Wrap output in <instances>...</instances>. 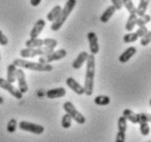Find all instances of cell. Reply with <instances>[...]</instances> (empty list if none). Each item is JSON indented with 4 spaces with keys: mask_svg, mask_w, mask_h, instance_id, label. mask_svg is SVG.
I'll return each instance as SVG.
<instances>
[{
    "mask_svg": "<svg viewBox=\"0 0 151 142\" xmlns=\"http://www.w3.org/2000/svg\"><path fill=\"white\" fill-rule=\"evenodd\" d=\"M94 75H95V56L89 55L87 59V70H86V79H84V94L91 96L93 94L94 86Z\"/></svg>",
    "mask_w": 151,
    "mask_h": 142,
    "instance_id": "1",
    "label": "cell"
},
{
    "mask_svg": "<svg viewBox=\"0 0 151 142\" xmlns=\"http://www.w3.org/2000/svg\"><path fill=\"white\" fill-rule=\"evenodd\" d=\"M76 4H77V0H68V1L66 2L65 7L61 9V12H60V14H59V16H58L54 22H52L50 30L54 31V32L60 30L61 26L64 25V23L66 22V20L68 19V16L72 12V10L75 9Z\"/></svg>",
    "mask_w": 151,
    "mask_h": 142,
    "instance_id": "2",
    "label": "cell"
},
{
    "mask_svg": "<svg viewBox=\"0 0 151 142\" xmlns=\"http://www.w3.org/2000/svg\"><path fill=\"white\" fill-rule=\"evenodd\" d=\"M12 64L22 69H29L32 71H44L49 72L53 70V66L50 64H41V62H34L27 59H14Z\"/></svg>",
    "mask_w": 151,
    "mask_h": 142,
    "instance_id": "3",
    "label": "cell"
},
{
    "mask_svg": "<svg viewBox=\"0 0 151 142\" xmlns=\"http://www.w3.org/2000/svg\"><path fill=\"white\" fill-rule=\"evenodd\" d=\"M54 52V48H49V47H40V48H29L25 47L20 50V55L23 59H27V58H34L36 56H45L47 54Z\"/></svg>",
    "mask_w": 151,
    "mask_h": 142,
    "instance_id": "4",
    "label": "cell"
},
{
    "mask_svg": "<svg viewBox=\"0 0 151 142\" xmlns=\"http://www.w3.org/2000/svg\"><path fill=\"white\" fill-rule=\"evenodd\" d=\"M63 108L64 110L67 114H69L71 118L75 120L77 123H79V125H83V123H86V117L83 116L82 114L78 110V109L75 107V105L72 104L71 102H66L64 103V106H63Z\"/></svg>",
    "mask_w": 151,
    "mask_h": 142,
    "instance_id": "5",
    "label": "cell"
},
{
    "mask_svg": "<svg viewBox=\"0 0 151 142\" xmlns=\"http://www.w3.org/2000/svg\"><path fill=\"white\" fill-rule=\"evenodd\" d=\"M67 56V52L66 49H59V50H54L53 52L50 54H47L45 56H40V59H38V62L41 64H50L53 61H56V60H60L63 58Z\"/></svg>",
    "mask_w": 151,
    "mask_h": 142,
    "instance_id": "6",
    "label": "cell"
},
{
    "mask_svg": "<svg viewBox=\"0 0 151 142\" xmlns=\"http://www.w3.org/2000/svg\"><path fill=\"white\" fill-rule=\"evenodd\" d=\"M19 128L21 130L27 131V132H31V133H34V135H42L44 132V127L42 125L30 123V121H25V120L19 123Z\"/></svg>",
    "mask_w": 151,
    "mask_h": 142,
    "instance_id": "7",
    "label": "cell"
},
{
    "mask_svg": "<svg viewBox=\"0 0 151 142\" xmlns=\"http://www.w3.org/2000/svg\"><path fill=\"white\" fill-rule=\"evenodd\" d=\"M0 89H2V90L9 92V93L11 94L14 98H17V100H21L23 97L22 92H21L19 89H17L12 83L8 82L6 79L0 78Z\"/></svg>",
    "mask_w": 151,
    "mask_h": 142,
    "instance_id": "8",
    "label": "cell"
},
{
    "mask_svg": "<svg viewBox=\"0 0 151 142\" xmlns=\"http://www.w3.org/2000/svg\"><path fill=\"white\" fill-rule=\"evenodd\" d=\"M17 81H18V85H19V90L23 94L27 93L29 91V85L27 82V78H25V73L23 71L22 68H18L17 69Z\"/></svg>",
    "mask_w": 151,
    "mask_h": 142,
    "instance_id": "9",
    "label": "cell"
},
{
    "mask_svg": "<svg viewBox=\"0 0 151 142\" xmlns=\"http://www.w3.org/2000/svg\"><path fill=\"white\" fill-rule=\"evenodd\" d=\"M88 41H89V48H90V52L92 55H96L100 50V46H99V41H98V36L94 32H89L88 33Z\"/></svg>",
    "mask_w": 151,
    "mask_h": 142,
    "instance_id": "10",
    "label": "cell"
},
{
    "mask_svg": "<svg viewBox=\"0 0 151 142\" xmlns=\"http://www.w3.org/2000/svg\"><path fill=\"white\" fill-rule=\"evenodd\" d=\"M66 84H67V86H68L69 89H71L76 94H78V95L84 94V87H83L78 81H76L73 78L67 79V80H66Z\"/></svg>",
    "mask_w": 151,
    "mask_h": 142,
    "instance_id": "11",
    "label": "cell"
},
{
    "mask_svg": "<svg viewBox=\"0 0 151 142\" xmlns=\"http://www.w3.org/2000/svg\"><path fill=\"white\" fill-rule=\"evenodd\" d=\"M46 25V22L44 21L43 19H40L37 20L36 22H35L34 26H33V29H32V31H31L30 33V37L31 38H35L37 37L38 35L42 33V31L44 30V27H45Z\"/></svg>",
    "mask_w": 151,
    "mask_h": 142,
    "instance_id": "12",
    "label": "cell"
},
{
    "mask_svg": "<svg viewBox=\"0 0 151 142\" xmlns=\"http://www.w3.org/2000/svg\"><path fill=\"white\" fill-rule=\"evenodd\" d=\"M88 57H89V54H88L87 52H81L79 55H78V57L73 60V62H72V68L76 69V70L80 69V68L83 66L84 62H87Z\"/></svg>",
    "mask_w": 151,
    "mask_h": 142,
    "instance_id": "13",
    "label": "cell"
},
{
    "mask_svg": "<svg viewBox=\"0 0 151 142\" xmlns=\"http://www.w3.org/2000/svg\"><path fill=\"white\" fill-rule=\"evenodd\" d=\"M136 52H137V49L135 48V47H132H132H128V48L126 49V50H124L123 54L119 56V58H118L119 62H122V64L127 62L128 60H130L132 57L135 56V54H136Z\"/></svg>",
    "mask_w": 151,
    "mask_h": 142,
    "instance_id": "14",
    "label": "cell"
},
{
    "mask_svg": "<svg viewBox=\"0 0 151 142\" xmlns=\"http://www.w3.org/2000/svg\"><path fill=\"white\" fill-rule=\"evenodd\" d=\"M65 95H66V90L64 87L50 89L46 92V96L48 98H59V97H64Z\"/></svg>",
    "mask_w": 151,
    "mask_h": 142,
    "instance_id": "15",
    "label": "cell"
},
{
    "mask_svg": "<svg viewBox=\"0 0 151 142\" xmlns=\"http://www.w3.org/2000/svg\"><path fill=\"white\" fill-rule=\"evenodd\" d=\"M17 66H14L13 64L11 65H9L7 68V80L8 82H10V83H13L17 81Z\"/></svg>",
    "mask_w": 151,
    "mask_h": 142,
    "instance_id": "16",
    "label": "cell"
},
{
    "mask_svg": "<svg viewBox=\"0 0 151 142\" xmlns=\"http://www.w3.org/2000/svg\"><path fill=\"white\" fill-rule=\"evenodd\" d=\"M115 11H116V9L113 7V6H110V7L106 8V10L102 13V15H101V18H100V21L103 23H106L110 21V19L112 18L114 15V13H115Z\"/></svg>",
    "mask_w": 151,
    "mask_h": 142,
    "instance_id": "17",
    "label": "cell"
},
{
    "mask_svg": "<svg viewBox=\"0 0 151 142\" xmlns=\"http://www.w3.org/2000/svg\"><path fill=\"white\" fill-rule=\"evenodd\" d=\"M25 46L29 48H40V47L44 46V39H41L38 37L30 38L25 42Z\"/></svg>",
    "mask_w": 151,
    "mask_h": 142,
    "instance_id": "18",
    "label": "cell"
},
{
    "mask_svg": "<svg viewBox=\"0 0 151 142\" xmlns=\"http://www.w3.org/2000/svg\"><path fill=\"white\" fill-rule=\"evenodd\" d=\"M61 9H63V8H61L60 6H55V7L48 12V14H47V16H46L47 21H49V22H54V21L59 16V14H60V12H61Z\"/></svg>",
    "mask_w": 151,
    "mask_h": 142,
    "instance_id": "19",
    "label": "cell"
},
{
    "mask_svg": "<svg viewBox=\"0 0 151 142\" xmlns=\"http://www.w3.org/2000/svg\"><path fill=\"white\" fill-rule=\"evenodd\" d=\"M123 116L127 119V121H130L132 123H138V114L134 113L132 109H124Z\"/></svg>",
    "mask_w": 151,
    "mask_h": 142,
    "instance_id": "20",
    "label": "cell"
},
{
    "mask_svg": "<svg viewBox=\"0 0 151 142\" xmlns=\"http://www.w3.org/2000/svg\"><path fill=\"white\" fill-rule=\"evenodd\" d=\"M149 1H150V0H140L139 1V4H138V7L136 8V14L138 15V16H141V15L146 14Z\"/></svg>",
    "mask_w": 151,
    "mask_h": 142,
    "instance_id": "21",
    "label": "cell"
},
{
    "mask_svg": "<svg viewBox=\"0 0 151 142\" xmlns=\"http://www.w3.org/2000/svg\"><path fill=\"white\" fill-rule=\"evenodd\" d=\"M137 18H138V15H137L136 13L129 14V18H128V20H127V22H126V25H125V29L128 31V32H132V31L135 29L136 22H137Z\"/></svg>",
    "mask_w": 151,
    "mask_h": 142,
    "instance_id": "22",
    "label": "cell"
},
{
    "mask_svg": "<svg viewBox=\"0 0 151 142\" xmlns=\"http://www.w3.org/2000/svg\"><path fill=\"white\" fill-rule=\"evenodd\" d=\"M94 103L99 106H106L111 103V98L106 95H98L94 98Z\"/></svg>",
    "mask_w": 151,
    "mask_h": 142,
    "instance_id": "23",
    "label": "cell"
},
{
    "mask_svg": "<svg viewBox=\"0 0 151 142\" xmlns=\"http://www.w3.org/2000/svg\"><path fill=\"white\" fill-rule=\"evenodd\" d=\"M122 1H123V6L126 8V10L129 12V14L136 13V7L132 0H122Z\"/></svg>",
    "mask_w": 151,
    "mask_h": 142,
    "instance_id": "24",
    "label": "cell"
},
{
    "mask_svg": "<svg viewBox=\"0 0 151 142\" xmlns=\"http://www.w3.org/2000/svg\"><path fill=\"white\" fill-rule=\"evenodd\" d=\"M71 123H72L71 116L66 113V115H64L63 118H61V127L65 128V129H69V128L71 127Z\"/></svg>",
    "mask_w": 151,
    "mask_h": 142,
    "instance_id": "25",
    "label": "cell"
},
{
    "mask_svg": "<svg viewBox=\"0 0 151 142\" xmlns=\"http://www.w3.org/2000/svg\"><path fill=\"white\" fill-rule=\"evenodd\" d=\"M150 21H151L150 15H149V14H144V15H141V16H138V18H137L136 25H138V26L147 25Z\"/></svg>",
    "mask_w": 151,
    "mask_h": 142,
    "instance_id": "26",
    "label": "cell"
},
{
    "mask_svg": "<svg viewBox=\"0 0 151 142\" xmlns=\"http://www.w3.org/2000/svg\"><path fill=\"white\" fill-rule=\"evenodd\" d=\"M138 36H137L136 33H132V32H129L128 34H125L124 37H123V41H124V43H127V44H129V43H135V42L138 39Z\"/></svg>",
    "mask_w": 151,
    "mask_h": 142,
    "instance_id": "27",
    "label": "cell"
},
{
    "mask_svg": "<svg viewBox=\"0 0 151 142\" xmlns=\"http://www.w3.org/2000/svg\"><path fill=\"white\" fill-rule=\"evenodd\" d=\"M117 127H118V131L126 132V130H127V119H126L124 116H122V117L118 118V121H117Z\"/></svg>",
    "mask_w": 151,
    "mask_h": 142,
    "instance_id": "28",
    "label": "cell"
},
{
    "mask_svg": "<svg viewBox=\"0 0 151 142\" xmlns=\"http://www.w3.org/2000/svg\"><path fill=\"white\" fill-rule=\"evenodd\" d=\"M139 129H140V133L142 136H148L150 133V127L148 125L147 121H139Z\"/></svg>",
    "mask_w": 151,
    "mask_h": 142,
    "instance_id": "29",
    "label": "cell"
},
{
    "mask_svg": "<svg viewBox=\"0 0 151 142\" xmlns=\"http://www.w3.org/2000/svg\"><path fill=\"white\" fill-rule=\"evenodd\" d=\"M17 126H18V123H17V120L14 118H12V119L9 120V123L7 125V131L9 133H13L17 129Z\"/></svg>",
    "mask_w": 151,
    "mask_h": 142,
    "instance_id": "30",
    "label": "cell"
},
{
    "mask_svg": "<svg viewBox=\"0 0 151 142\" xmlns=\"http://www.w3.org/2000/svg\"><path fill=\"white\" fill-rule=\"evenodd\" d=\"M57 41L55 39V38H45L44 39V46L45 47H49V48H56L57 46Z\"/></svg>",
    "mask_w": 151,
    "mask_h": 142,
    "instance_id": "31",
    "label": "cell"
},
{
    "mask_svg": "<svg viewBox=\"0 0 151 142\" xmlns=\"http://www.w3.org/2000/svg\"><path fill=\"white\" fill-rule=\"evenodd\" d=\"M151 43V31H149L145 36L141 37L140 39V45L141 46H148Z\"/></svg>",
    "mask_w": 151,
    "mask_h": 142,
    "instance_id": "32",
    "label": "cell"
},
{
    "mask_svg": "<svg viewBox=\"0 0 151 142\" xmlns=\"http://www.w3.org/2000/svg\"><path fill=\"white\" fill-rule=\"evenodd\" d=\"M139 121L151 123V114H148V113H140V114H138V123Z\"/></svg>",
    "mask_w": 151,
    "mask_h": 142,
    "instance_id": "33",
    "label": "cell"
},
{
    "mask_svg": "<svg viewBox=\"0 0 151 142\" xmlns=\"http://www.w3.org/2000/svg\"><path fill=\"white\" fill-rule=\"evenodd\" d=\"M148 32H149V31H148V29L146 27V25H142V26H138V30H137L135 33L137 34V36H138V37L141 38L142 36H145Z\"/></svg>",
    "mask_w": 151,
    "mask_h": 142,
    "instance_id": "34",
    "label": "cell"
},
{
    "mask_svg": "<svg viewBox=\"0 0 151 142\" xmlns=\"http://www.w3.org/2000/svg\"><path fill=\"white\" fill-rule=\"evenodd\" d=\"M125 140H126V133L123 132V131H118L116 139H115V142H125Z\"/></svg>",
    "mask_w": 151,
    "mask_h": 142,
    "instance_id": "35",
    "label": "cell"
},
{
    "mask_svg": "<svg viewBox=\"0 0 151 142\" xmlns=\"http://www.w3.org/2000/svg\"><path fill=\"white\" fill-rule=\"evenodd\" d=\"M111 1H112V4H113L112 6H113L116 10H122V9H123V7H124V6H123V1H122V0H111Z\"/></svg>",
    "mask_w": 151,
    "mask_h": 142,
    "instance_id": "36",
    "label": "cell"
},
{
    "mask_svg": "<svg viewBox=\"0 0 151 142\" xmlns=\"http://www.w3.org/2000/svg\"><path fill=\"white\" fill-rule=\"evenodd\" d=\"M8 43H9V39H8V37L4 35L1 31H0V45L1 46H7Z\"/></svg>",
    "mask_w": 151,
    "mask_h": 142,
    "instance_id": "37",
    "label": "cell"
},
{
    "mask_svg": "<svg viewBox=\"0 0 151 142\" xmlns=\"http://www.w3.org/2000/svg\"><path fill=\"white\" fill-rule=\"evenodd\" d=\"M41 1L42 0H31V4H32L33 7H37V6H40Z\"/></svg>",
    "mask_w": 151,
    "mask_h": 142,
    "instance_id": "38",
    "label": "cell"
},
{
    "mask_svg": "<svg viewBox=\"0 0 151 142\" xmlns=\"http://www.w3.org/2000/svg\"><path fill=\"white\" fill-rule=\"evenodd\" d=\"M4 97H2V96H0V105H1V104H4Z\"/></svg>",
    "mask_w": 151,
    "mask_h": 142,
    "instance_id": "39",
    "label": "cell"
},
{
    "mask_svg": "<svg viewBox=\"0 0 151 142\" xmlns=\"http://www.w3.org/2000/svg\"><path fill=\"white\" fill-rule=\"evenodd\" d=\"M149 104H150V106H151V100H150V101H149Z\"/></svg>",
    "mask_w": 151,
    "mask_h": 142,
    "instance_id": "40",
    "label": "cell"
},
{
    "mask_svg": "<svg viewBox=\"0 0 151 142\" xmlns=\"http://www.w3.org/2000/svg\"><path fill=\"white\" fill-rule=\"evenodd\" d=\"M0 61H1V55H0Z\"/></svg>",
    "mask_w": 151,
    "mask_h": 142,
    "instance_id": "41",
    "label": "cell"
},
{
    "mask_svg": "<svg viewBox=\"0 0 151 142\" xmlns=\"http://www.w3.org/2000/svg\"><path fill=\"white\" fill-rule=\"evenodd\" d=\"M148 142H151V141H148Z\"/></svg>",
    "mask_w": 151,
    "mask_h": 142,
    "instance_id": "42",
    "label": "cell"
}]
</instances>
